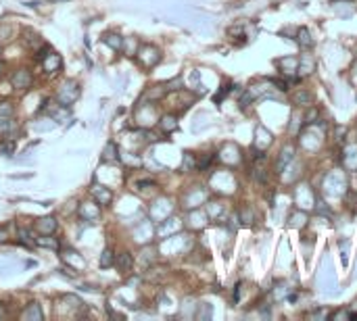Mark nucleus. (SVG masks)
<instances>
[{
  "mask_svg": "<svg viewBox=\"0 0 357 321\" xmlns=\"http://www.w3.org/2000/svg\"><path fill=\"white\" fill-rule=\"evenodd\" d=\"M78 96H80V88H78V84L69 81V84L63 86L61 94H58V100H61L63 104H71L74 100H78Z\"/></svg>",
  "mask_w": 357,
  "mask_h": 321,
  "instance_id": "f257e3e1",
  "label": "nucleus"
},
{
  "mask_svg": "<svg viewBox=\"0 0 357 321\" xmlns=\"http://www.w3.org/2000/svg\"><path fill=\"white\" fill-rule=\"evenodd\" d=\"M13 84H15L17 88H30V84H32V75H30V71H26V69L17 71V73L13 75Z\"/></svg>",
  "mask_w": 357,
  "mask_h": 321,
  "instance_id": "f03ea898",
  "label": "nucleus"
},
{
  "mask_svg": "<svg viewBox=\"0 0 357 321\" xmlns=\"http://www.w3.org/2000/svg\"><path fill=\"white\" fill-rule=\"evenodd\" d=\"M36 228H38L40 234H48V236H50V234L56 230V221H54V217H44V219L38 221V225H36Z\"/></svg>",
  "mask_w": 357,
  "mask_h": 321,
  "instance_id": "7ed1b4c3",
  "label": "nucleus"
},
{
  "mask_svg": "<svg viewBox=\"0 0 357 321\" xmlns=\"http://www.w3.org/2000/svg\"><path fill=\"white\" fill-rule=\"evenodd\" d=\"M23 319H36V321H42V311H40V305H36V303H32V305H28L26 307V311H23V315H21Z\"/></svg>",
  "mask_w": 357,
  "mask_h": 321,
  "instance_id": "20e7f679",
  "label": "nucleus"
},
{
  "mask_svg": "<svg viewBox=\"0 0 357 321\" xmlns=\"http://www.w3.org/2000/svg\"><path fill=\"white\" fill-rule=\"evenodd\" d=\"M115 265L122 271H130V269H132V265H134V259H132V255H130V253H122V255L117 257Z\"/></svg>",
  "mask_w": 357,
  "mask_h": 321,
  "instance_id": "39448f33",
  "label": "nucleus"
},
{
  "mask_svg": "<svg viewBox=\"0 0 357 321\" xmlns=\"http://www.w3.org/2000/svg\"><path fill=\"white\" fill-rule=\"evenodd\" d=\"M92 196L96 198L100 205H109L111 198H113V194L109 192V190H104V188H92Z\"/></svg>",
  "mask_w": 357,
  "mask_h": 321,
  "instance_id": "423d86ee",
  "label": "nucleus"
},
{
  "mask_svg": "<svg viewBox=\"0 0 357 321\" xmlns=\"http://www.w3.org/2000/svg\"><path fill=\"white\" fill-rule=\"evenodd\" d=\"M102 161H104V163L117 161V146L113 144V142H109V144H106V148H104V152H102Z\"/></svg>",
  "mask_w": 357,
  "mask_h": 321,
  "instance_id": "0eeeda50",
  "label": "nucleus"
},
{
  "mask_svg": "<svg viewBox=\"0 0 357 321\" xmlns=\"http://www.w3.org/2000/svg\"><path fill=\"white\" fill-rule=\"evenodd\" d=\"M44 65H46V69L52 71V73H54V71H56L58 67H61V58H58L56 54H52V52H50L48 56H46V63H44Z\"/></svg>",
  "mask_w": 357,
  "mask_h": 321,
  "instance_id": "6e6552de",
  "label": "nucleus"
},
{
  "mask_svg": "<svg viewBox=\"0 0 357 321\" xmlns=\"http://www.w3.org/2000/svg\"><path fill=\"white\" fill-rule=\"evenodd\" d=\"M113 261H115L113 251H111V248H104V253H102V257H100V267H102V269L111 267V265H113Z\"/></svg>",
  "mask_w": 357,
  "mask_h": 321,
  "instance_id": "1a4fd4ad",
  "label": "nucleus"
},
{
  "mask_svg": "<svg viewBox=\"0 0 357 321\" xmlns=\"http://www.w3.org/2000/svg\"><path fill=\"white\" fill-rule=\"evenodd\" d=\"M36 242H38L40 246H46V248H54V251H56V248H58V242L54 240V238H50V240H48V234H42V238H38V240H36Z\"/></svg>",
  "mask_w": 357,
  "mask_h": 321,
  "instance_id": "9d476101",
  "label": "nucleus"
},
{
  "mask_svg": "<svg viewBox=\"0 0 357 321\" xmlns=\"http://www.w3.org/2000/svg\"><path fill=\"white\" fill-rule=\"evenodd\" d=\"M161 127L165 129V132H174L176 129V119L170 115V117H163L161 119Z\"/></svg>",
  "mask_w": 357,
  "mask_h": 321,
  "instance_id": "9b49d317",
  "label": "nucleus"
},
{
  "mask_svg": "<svg viewBox=\"0 0 357 321\" xmlns=\"http://www.w3.org/2000/svg\"><path fill=\"white\" fill-rule=\"evenodd\" d=\"M104 42L109 44L113 50H119V48H122V38H119V35H106Z\"/></svg>",
  "mask_w": 357,
  "mask_h": 321,
  "instance_id": "f8f14e48",
  "label": "nucleus"
},
{
  "mask_svg": "<svg viewBox=\"0 0 357 321\" xmlns=\"http://www.w3.org/2000/svg\"><path fill=\"white\" fill-rule=\"evenodd\" d=\"M15 109L10 102H0V117H13Z\"/></svg>",
  "mask_w": 357,
  "mask_h": 321,
  "instance_id": "ddd939ff",
  "label": "nucleus"
},
{
  "mask_svg": "<svg viewBox=\"0 0 357 321\" xmlns=\"http://www.w3.org/2000/svg\"><path fill=\"white\" fill-rule=\"evenodd\" d=\"M0 152H2V154H6V157H10V154L15 152V142H13V140L2 142V144H0Z\"/></svg>",
  "mask_w": 357,
  "mask_h": 321,
  "instance_id": "4468645a",
  "label": "nucleus"
},
{
  "mask_svg": "<svg viewBox=\"0 0 357 321\" xmlns=\"http://www.w3.org/2000/svg\"><path fill=\"white\" fill-rule=\"evenodd\" d=\"M309 100H312V96H309V92H296L294 94V102L296 104H309Z\"/></svg>",
  "mask_w": 357,
  "mask_h": 321,
  "instance_id": "2eb2a0df",
  "label": "nucleus"
},
{
  "mask_svg": "<svg viewBox=\"0 0 357 321\" xmlns=\"http://www.w3.org/2000/svg\"><path fill=\"white\" fill-rule=\"evenodd\" d=\"M299 44H301V46H312V44H314L312 35H309L307 29H301V31H299Z\"/></svg>",
  "mask_w": 357,
  "mask_h": 321,
  "instance_id": "dca6fc26",
  "label": "nucleus"
},
{
  "mask_svg": "<svg viewBox=\"0 0 357 321\" xmlns=\"http://www.w3.org/2000/svg\"><path fill=\"white\" fill-rule=\"evenodd\" d=\"M13 127V123H10V117H0V132H6V129Z\"/></svg>",
  "mask_w": 357,
  "mask_h": 321,
  "instance_id": "f3484780",
  "label": "nucleus"
},
{
  "mask_svg": "<svg viewBox=\"0 0 357 321\" xmlns=\"http://www.w3.org/2000/svg\"><path fill=\"white\" fill-rule=\"evenodd\" d=\"M19 236H21V242H23V244H32L30 232H28V230H19Z\"/></svg>",
  "mask_w": 357,
  "mask_h": 321,
  "instance_id": "a211bd4d",
  "label": "nucleus"
},
{
  "mask_svg": "<svg viewBox=\"0 0 357 321\" xmlns=\"http://www.w3.org/2000/svg\"><path fill=\"white\" fill-rule=\"evenodd\" d=\"M48 54H50V48H48V46H44V48L38 52V58H40V61H44V58L48 56Z\"/></svg>",
  "mask_w": 357,
  "mask_h": 321,
  "instance_id": "6ab92c4d",
  "label": "nucleus"
},
{
  "mask_svg": "<svg viewBox=\"0 0 357 321\" xmlns=\"http://www.w3.org/2000/svg\"><path fill=\"white\" fill-rule=\"evenodd\" d=\"M211 161H213V157H205L203 161H200V163H198V169H205V167H207V165H211Z\"/></svg>",
  "mask_w": 357,
  "mask_h": 321,
  "instance_id": "aec40b11",
  "label": "nucleus"
},
{
  "mask_svg": "<svg viewBox=\"0 0 357 321\" xmlns=\"http://www.w3.org/2000/svg\"><path fill=\"white\" fill-rule=\"evenodd\" d=\"M52 2H65V0H52Z\"/></svg>",
  "mask_w": 357,
  "mask_h": 321,
  "instance_id": "412c9836",
  "label": "nucleus"
}]
</instances>
